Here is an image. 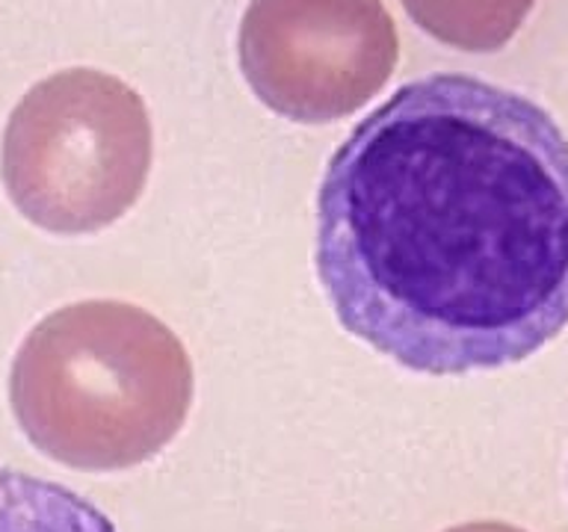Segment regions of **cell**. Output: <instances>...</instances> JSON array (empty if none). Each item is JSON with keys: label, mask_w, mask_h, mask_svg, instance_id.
I'll return each instance as SVG.
<instances>
[{"label": "cell", "mask_w": 568, "mask_h": 532, "mask_svg": "<svg viewBox=\"0 0 568 532\" xmlns=\"http://www.w3.org/2000/svg\"><path fill=\"white\" fill-rule=\"evenodd\" d=\"M337 323L399 367H509L568 326V136L468 74L399 86L355 124L317 195Z\"/></svg>", "instance_id": "6da1fadb"}, {"label": "cell", "mask_w": 568, "mask_h": 532, "mask_svg": "<svg viewBox=\"0 0 568 532\" xmlns=\"http://www.w3.org/2000/svg\"><path fill=\"white\" fill-rule=\"evenodd\" d=\"M181 337L140 305L87 299L53 310L18 346L9 402L27 441L65 468H136L166 450L193 408Z\"/></svg>", "instance_id": "7a4b0ae2"}, {"label": "cell", "mask_w": 568, "mask_h": 532, "mask_svg": "<svg viewBox=\"0 0 568 532\" xmlns=\"http://www.w3.org/2000/svg\"><path fill=\"white\" fill-rule=\"evenodd\" d=\"M154 133L145 101L98 69L57 71L27 89L0 142L9 202L36 228L78 237L140 202Z\"/></svg>", "instance_id": "3957f363"}, {"label": "cell", "mask_w": 568, "mask_h": 532, "mask_svg": "<svg viewBox=\"0 0 568 532\" xmlns=\"http://www.w3.org/2000/svg\"><path fill=\"white\" fill-rule=\"evenodd\" d=\"M237 53L261 104L291 122L326 124L382 92L399 35L382 0H252Z\"/></svg>", "instance_id": "277c9868"}, {"label": "cell", "mask_w": 568, "mask_h": 532, "mask_svg": "<svg viewBox=\"0 0 568 532\" xmlns=\"http://www.w3.org/2000/svg\"><path fill=\"white\" fill-rule=\"evenodd\" d=\"M408 18L442 44L491 53L509 44L536 0H399Z\"/></svg>", "instance_id": "5b68a950"}, {"label": "cell", "mask_w": 568, "mask_h": 532, "mask_svg": "<svg viewBox=\"0 0 568 532\" xmlns=\"http://www.w3.org/2000/svg\"><path fill=\"white\" fill-rule=\"evenodd\" d=\"M0 532H115V526L71 488L0 468Z\"/></svg>", "instance_id": "8992f818"}, {"label": "cell", "mask_w": 568, "mask_h": 532, "mask_svg": "<svg viewBox=\"0 0 568 532\" xmlns=\"http://www.w3.org/2000/svg\"><path fill=\"white\" fill-rule=\"evenodd\" d=\"M444 532H527V530L504 521H470V523H459V526H450V530H444Z\"/></svg>", "instance_id": "52a82bcc"}]
</instances>
